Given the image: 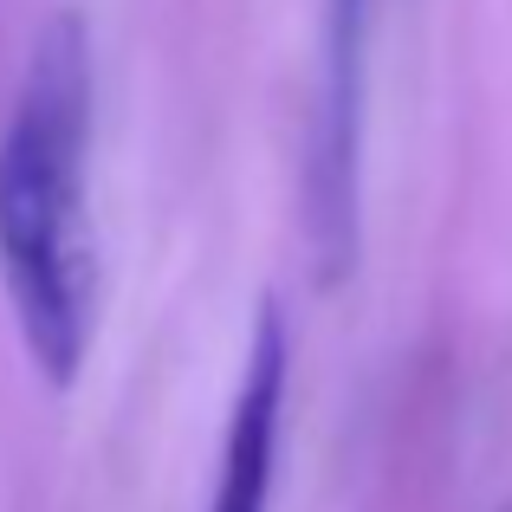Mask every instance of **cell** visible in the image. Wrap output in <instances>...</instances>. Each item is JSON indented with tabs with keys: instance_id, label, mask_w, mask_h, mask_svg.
<instances>
[{
	"instance_id": "7a4b0ae2",
	"label": "cell",
	"mask_w": 512,
	"mask_h": 512,
	"mask_svg": "<svg viewBox=\"0 0 512 512\" xmlns=\"http://www.w3.org/2000/svg\"><path fill=\"white\" fill-rule=\"evenodd\" d=\"M376 0H325V98L312 130V247L325 279L357 266V150H363V46Z\"/></svg>"
},
{
	"instance_id": "6da1fadb",
	"label": "cell",
	"mask_w": 512,
	"mask_h": 512,
	"mask_svg": "<svg viewBox=\"0 0 512 512\" xmlns=\"http://www.w3.org/2000/svg\"><path fill=\"white\" fill-rule=\"evenodd\" d=\"M91 33L52 13L26 52L7 130H0V292L20 344L52 389H72L91 350Z\"/></svg>"
},
{
	"instance_id": "3957f363",
	"label": "cell",
	"mask_w": 512,
	"mask_h": 512,
	"mask_svg": "<svg viewBox=\"0 0 512 512\" xmlns=\"http://www.w3.org/2000/svg\"><path fill=\"white\" fill-rule=\"evenodd\" d=\"M286 383H292V331L273 299L253 318L247 357H240L234 415L221 435V474L208 512H273L279 480V435H286Z\"/></svg>"
},
{
	"instance_id": "277c9868",
	"label": "cell",
	"mask_w": 512,
	"mask_h": 512,
	"mask_svg": "<svg viewBox=\"0 0 512 512\" xmlns=\"http://www.w3.org/2000/svg\"><path fill=\"white\" fill-rule=\"evenodd\" d=\"M500 512H512V506H500Z\"/></svg>"
}]
</instances>
